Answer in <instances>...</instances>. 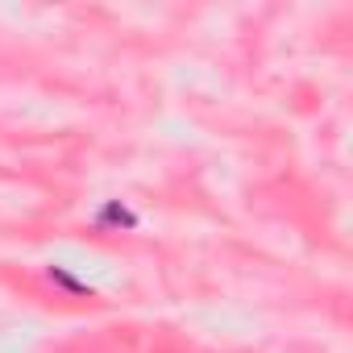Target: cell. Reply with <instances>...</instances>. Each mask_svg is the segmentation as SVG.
<instances>
[{
  "label": "cell",
  "mask_w": 353,
  "mask_h": 353,
  "mask_svg": "<svg viewBox=\"0 0 353 353\" xmlns=\"http://www.w3.org/2000/svg\"><path fill=\"white\" fill-rule=\"evenodd\" d=\"M96 225H100V229H137V216H133L121 200H112V204H104V208H100Z\"/></svg>",
  "instance_id": "6da1fadb"
},
{
  "label": "cell",
  "mask_w": 353,
  "mask_h": 353,
  "mask_svg": "<svg viewBox=\"0 0 353 353\" xmlns=\"http://www.w3.org/2000/svg\"><path fill=\"white\" fill-rule=\"evenodd\" d=\"M50 279L59 283V287H67V291H75V295H92V287L88 283H79V279H71L63 266H50Z\"/></svg>",
  "instance_id": "7a4b0ae2"
}]
</instances>
